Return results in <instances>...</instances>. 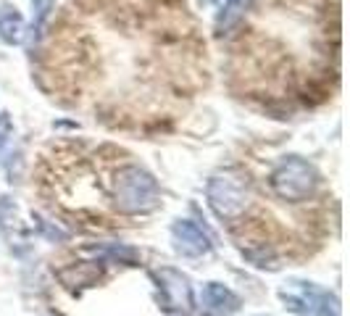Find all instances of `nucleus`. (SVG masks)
<instances>
[{
    "label": "nucleus",
    "instance_id": "nucleus-1",
    "mask_svg": "<svg viewBox=\"0 0 350 316\" xmlns=\"http://www.w3.org/2000/svg\"><path fill=\"white\" fill-rule=\"evenodd\" d=\"M161 185L142 166H122L113 176V206L126 216H148L161 209Z\"/></svg>",
    "mask_w": 350,
    "mask_h": 316
},
{
    "label": "nucleus",
    "instance_id": "nucleus-2",
    "mask_svg": "<svg viewBox=\"0 0 350 316\" xmlns=\"http://www.w3.org/2000/svg\"><path fill=\"white\" fill-rule=\"evenodd\" d=\"M271 193L284 203H306L311 200L321 185V174L308 158L303 156H284L274 166L269 176Z\"/></svg>",
    "mask_w": 350,
    "mask_h": 316
},
{
    "label": "nucleus",
    "instance_id": "nucleus-3",
    "mask_svg": "<svg viewBox=\"0 0 350 316\" xmlns=\"http://www.w3.org/2000/svg\"><path fill=\"white\" fill-rule=\"evenodd\" d=\"M253 200L250 185L243 174L237 172H224V174H213L206 185V203L213 211L216 219L221 222H237L245 216L247 206Z\"/></svg>",
    "mask_w": 350,
    "mask_h": 316
},
{
    "label": "nucleus",
    "instance_id": "nucleus-4",
    "mask_svg": "<svg viewBox=\"0 0 350 316\" xmlns=\"http://www.w3.org/2000/svg\"><path fill=\"white\" fill-rule=\"evenodd\" d=\"M280 300L295 316H340V300L308 280H287L280 285Z\"/></svg>",
    "mask_w": 350,
    "mask_h": 316
},
{
    "label": "nucleus",
    "instance_id": "nucleus-5",
    "mask_svg": "<svg viewBox=\"0 0 350 316\" xmlns=\"http://www.w3.org/2000/svg\"><path fill=\"white\" fill-rule=\"evenodd\" d=\"M150 280L156 282L158 303L169 314H187L195 308V290L193 282L185 272L174 266H161L150 272Z\"/></svg>",
    "mask_w": 350,
    "mask_h": 316
},
{
    "label": "nucleus",
    "instance_id": "nucleus-6",
    "mask_svg": "<svg viewBox=\"0 0 350 316\" xmlns=\"http://www.w3.org/2000/svg\"><path fill=\"white\" fill-rule=\"evenodd\" d=\"M172 240H174L176 253H182L187 259H200V256L213 253L211 235L190 219H176L172 224Z\"/></svg>",
    "mask_w": 350,
    "mask_h": 316
},
{
    "label": "nucleus",
    "instance_id": "nucleus-7",
    "mask_svg": "<svg viewBox=\"0 0 350 316\" xmlns=\"http://www.w3.org/2000/svg\"><path fill=\"white\" fill-rule=\"evenodd\" d=\"M200 308L211 316H234L243 308V298L221 282H206L200 290Z\"/></svg>",
    "mask_w": 350,
    "mask_h": 316
},
{
    "label": "nucleus",
    "instance_id": "nucleus-8",
    "mask_svg": "<svg viewBox=\"0 0 350 316\" xmlns=\"http://www.w3.org/2000/svg\"><path fill=\"white\" fill-rule=\"evenodd\" d=\"M256 0H224V5L219 8L216 21H213V32L216 37H229L234 29H240V24L253 11Z\"/></svg>",
    "mask_w": 350,
    "mask_h": 316
},
{
    "label": "nucleus",
    "instance_id": "nucleus-9",
    "mask_svg": "<svg viewBox=\"0 0 350 316\" xmlns=\"http://www.w3.org/2000/svg\"><path fill=\"white\" fill-rule=\"evenodd\" d=\"M24 16L18 14L16 5L3 3L0 5V42L5 45H18L24 40Z\"/></svg>",
    "mask_w": 350,
    "mask_h": 316
},
{
    "label": "nucleus",
    "instance_id": "nucleus-10",
    "mask_svg": "<svg viewBox=\"0 0 350 316\" xmlns=\"http://www.w3.org/2000/svg\"><path fill=\"white\" fill-rule=\"evenodd\" d=\"M53 8H55V0H32V16H29V27L24 29V37L32 42H40V37L45 32V24L51 18Z\"/></svg>",
    "mask_w": 350,
    "mask_h": 316
},
{
    "label": "nucleus",
    "instance_id": "nucleus-11",
    "mask_svg": "<svg viewBox=\"0 0 350 316\" xmlns=\"http://www.w3.org/2000/svg\"><path fill=\"white\" fill-rule=\"evenodd\" d=\"M11 137H14V122H11V114H8V111H0V158H3V150L8 148Z\"/></svg>",
    "mask_w": 350,
    "mask_h": 316
},
{
    "label": "nucleus",
    "instance_id": "nucleus-12",
    "mask_svg": "<svg viewBox=\"0 0 350 316\" xmlns=\"http://www.w3.org/2000/svg\"><path fill=\"white\" fill-rule=\"evenodd\" d=\"M51 316H66V314H51Z\"/></svg>",
    "mask_w": 350,
    "mask_h": 316
},
{
    "label": "nucleus",
    "instance_id": "nucleus-13",
    "mask_svg": "<svg viewBox=\"0 0 350 316\" xmlns=\"http://www.w3.org/2000/svg\"><path fill=\"white\" fill-rule=\"evenodd\" d=\"M203 3H211V0H203Z\"/></svg>",
    "mask_w": 350,
    "mask_h": 316
}]
</instances>
